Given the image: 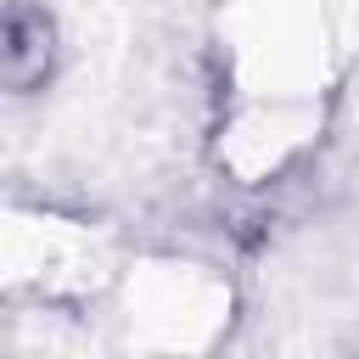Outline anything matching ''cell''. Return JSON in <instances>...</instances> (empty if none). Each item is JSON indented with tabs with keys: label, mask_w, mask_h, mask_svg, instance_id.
Listing matches in <instances>:
<instances>
[{
	"label": "cell",
	"mask_w": 359,
	"mask_h": 359,
	"mask_svg": "<svg viewBox=\"0 0 359 359\" xmlns=\"http://www.w3.org/2000/svg\"><path fill=\"white\" fill-rule=\"evenodd\" d=\"M0 67H6V90H11V95L45 90V79H50V67H56V22H50L39 6H28V0L11 6Z\"/></svg>",
	"instance_id": "6da1fadb"
}]
</instances>
